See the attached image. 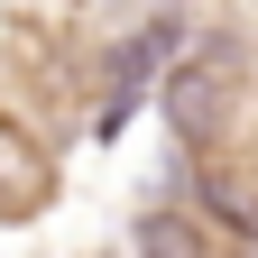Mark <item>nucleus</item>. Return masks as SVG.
I'll return each mask as SVG.
<instances>
[{
	"label": "nucleus",
	"mask_w": 258,
	"mask_h": 258,
	"mask_svg": "<svg viewBox=\"0 0 258 258\" xmlns=\"http://www.w3.org/2000/svg\"><path fill=\"white\" fill-rule=\"evenodd\" d=\"M74 74L55 64V46H37V37H19V46H0V120H28V139H55V129H74Z\"/></svg>",
	"instance_id": "obj_1"
},
{
	"label": "nucleus",
	"mask_w": 258,
	"mask_h": 258,
	"mask_svg": "<svg viewBox=\"0 0 258 258\" xmlns=\"http://www.w3.org/2000/svg\"><path fill=\"white\" fill-rule=\"evenodd\" d=\"M46 203H55V157L0 120V221H37Z\"/></svg>",
	"instance_id": "obj_2"
},
{
	"label": "nucleus",
	"mask_w": 258,
	"mask_h": 258,
	"mask_svg": "<svg viewBox=\"0 0 258 258\" xmlns=\"http://www.w3.org/2000/svg\"><path fill=\"white\" fill-rule=\"evenodd\" d=\"M212 111H221V64H184V74L166 83V120H175V139L203 148V139H212Z\"/></svg>",
	"instance_id": "obj_3"
},
{
	"label": "nucleus",
	"mask_w": 258,
	"mask_h": 258,
	"mask_svg": "<svg viewBox=\"0 0 258 258\" xmlns=\"http://www.w3.org/2000/svg\"><path fill=\"white\" fill-rule=\"evenodd\" d=\"M139 258H221L203 240V221H184V212H148L139 221Z\"/></svg>",
	"instance_id": "obj_4"
},
{
	"label": "nucleus",
	"mask_w": 258,
	"mask_h": 258,
	"mask_svg": "<svg viewBox=\"0 0 258 258\" xmlns=\"http://www.w3.org/2000/svg\"><path fill=\"white\" fill-rule=\"evenodd\" d=\"M240 258H258V240H240Z\"/></svg>",
	"instance_id": "obj_5"
}]
</instances>
